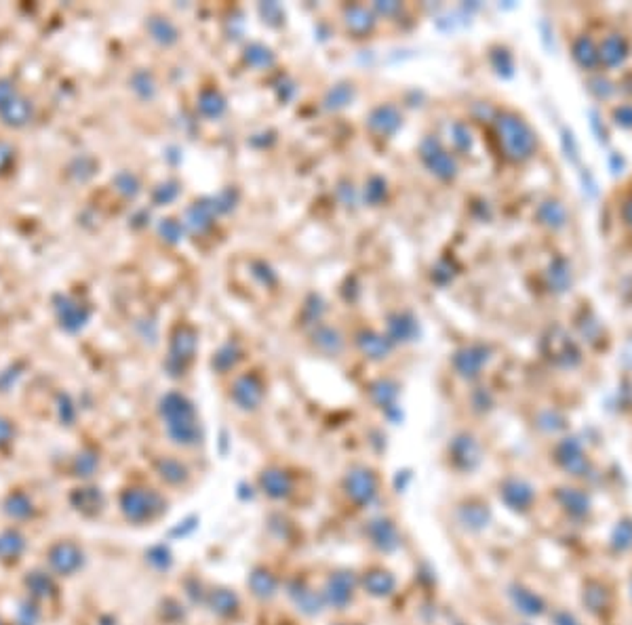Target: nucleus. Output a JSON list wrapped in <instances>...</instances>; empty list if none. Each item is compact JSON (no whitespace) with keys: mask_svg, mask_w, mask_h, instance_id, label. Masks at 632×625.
<instances>
[{"mask_svg":"<svg viewBox=\"0 0 632 625\" xmlns=\"http://www.w3.org/2000/svg\"><path fill=\"white\" fill-rule=\"evenodd\" d=\"M369 537L373 539V543L384 550V552H392L399 547V533L394 528V524L390 520H373L369 524Z\"/></svg>","mask_w":632,"mask_h":625,"instance_id":"5","label":"nucleus"},{"mask_svg":"<svg viewBox=\"0 0 632 625\" xmlns=\"http://www.w3.org/2000/svg\"><path fill=\"white\" fill-rule=\"evenodd\" d=\"M500 129L504 135H510V137H504V141H506V148L512 152V156H529V152L533 150V137L523 122L508 118L504 120V124H500Z\"/></svg>","mask_w":632,"mask_h":625,"instance_id":"2","label":"nucleus"},{"mask_svg":"<svg viewBox=\"0 0 632 625\" xmlns=\"http://www.w3.org/2000/svg\"><path fill=\"white\" fill-rule=\"evenodd\" d=\"M160 503L157 495L152 493H142V491H131L122 497V512L127 514L129 520L144 522L152 520L157 514H160Z\"/></svg>","mask_w":632,"mask_h":625,"instance_id":"1","label":"nucleus"},{"mask_svg":"<svg viewBox=\"0 0 632 625\" xmlns=\"http://www.w3.org/2000/svg\"><path fill=\"white\" fill-rule=\"evenodd\" d=\"M599 57L607 63V65H618L624 61L626 57V43L618 36V34H611L609 38H605L603 47H601V53Z\"/></svg>","mask_w":632,"mask_h":625,"instance_id":"7","label":"nucleus"},{"mask_svg":"<svg viewBox=\"0 0 632 625\" xmlns=\"http://www.w3.org/2000/svg\"><path fill=\"white\" fill-rule=\"evenodd\" d=\"M624 219L628 221V225H632V201H628L624 207Z\"/></svg>","mask_w":632,"mask_h":625,"instance_id":"17","label":"nucleus"},{"mask_svg":"<svg viewBox=\"0 0 632 625\" xmlns=\"http://www.w3.org/2000/svg\"><path fill=\"white\" fill-rule=\"evenodd\" d=\"M297 604L302 611H308V613H318V609H320V600L312 589H302L297 594Z\"/></svg>","mask_w":632,"mask_h":625,"instance_id":"15","label":"nucleus"},{"mask_svg":"<svg viewBox=\"0 0 632 625\" xmlns=\"http://www.w3.org/2000/svg\"><path fill=\"white\" fill-rule=\"evenodd\" d=\"M616 118H618V124L632 127V105H622L620 109H616Z\"/></svg>","mask_w":632,"mask_h":625,"instance_id":"16","label":"nucleus"},{"mask_svg":"<svg viewBox=\"0 0 632 625\" xmlns=\"http://www.w3.org/2000/svg\"><path fill=\"white\" fill-rule=\"evenodd\" d=\"M515 598H517V604H519L521 611H525L529 615L542 613V602L533 594H529L525 589H519V592H515Z\"/></svg>","mask_w":632,"mask_h":625,"instance_id":"14","label":"nucleus"},{"mask_svg":"<svg viewBox=\"0 0 632 625\" xmlns=\"http://www.w3.org/2000/svg\"><path fill=\"white\" fill-rule=\"evenodd\" d=\"M377 493V484H375V478L369 474V471H354L348 476V495L361 503V506H367L373 501Z\"/></svg>","mask_w":632,"mask_h":625,"instance_id":"3","label":"nucleus"},{"mask_svg":"<svg viewBox=\"0 0 632 625\" xmlns=\"http://www.w3.org/2000/svg\"><path fill=\"white\" fill-rule=\"evenodd\" d=\"M236 607H238V598L232 592L219 589L213 594V611H217L219 615H230L236 611Z\"/></svg>","mask_w":632,"mask_h":625,"instance_id":"12","label":"nucleus"},{"mask_svg":"<svg viewBox=\"0 0 632 625\" xmlns=\"http://www.w3.org/2000/svg\"><path fill=\"white\" fill-rule=\"evenodd\" d=\"M512 495H515V499L508 501V506H512V510H525L527 506L531 503V499H533L531 488L525 486L523 482H512V484H508L504 488V499L506 497H512Z\"/></svg>","mask_w":632,"mask_h":625,"instance_id":"10","label":"nucleus"},{"mask_svg":"<svg viewBox=\"0 0 632 625\" xmlns=\"http://www.w3.org/2000/svg\"><path fill=\"white\" fill-rule=\"evenodd\" d=\"M249 585L253 589L256 596L260 598H272L274 592H276V579L265 571H256L249 579Z\"/></svg>","mask_w":632,"mask_h":625,"instance_id":"11","label":"nucleus"},{"mask_svg":"<svg viewBox=\"0 0 632 625\" xmlns=\"http://www.w3.org/2000/svg\"><path fill=\"white\" fill-rule=\"evenodd\" d=\"M365 589L371 596H388L394 589V577L386 571H371L365 577Z\"/></svg>","mask_w":632,"mask_h":625,"instance_id":"8","label":"nucleus"},{"mask_svg":"<svg viewBox=\"0 0 632 625\" xmlns=\"http://www.w3.org/2000/svg\"><path fill=\"white\" fill-rule=\"evenodd\" d=\"M51 562L59 573H72L83 565V556L74 545H57L53 550Z\"/></svg>","mask_w":632,"mask_h":625,"instance_id":"6","label":"nucleus"},{"mask_svg":"<svg viewBox=\"0 0 632 625\" xmlns=\"http://www.w3.org/2000/svg\"><path fill=\"white\" fill-rule=\"evenodd\" d=\"M574 55H576V59L579 61V65H584V68H592L599 61V53L594 49V45L590 43V38L578 41V45L574 49Z\"/></svg>","mask_w":632,"mask_h":625,"instance_id":"13","label":"nucleus"},{"mask_svg":"<svg viewBox=\"0 0 632 625\" xmlns=\"http://www.w3.org/2000/svg\"><path fill=\"white\" fill-rule=\"evenodd\" d=\"M352 589H354V579L348 573L333 575L327 583V600L333 607H346L352 598Z\"/></svg>","mask_w":632,"mask_h":625,"instance_id":"4","label":"nucleus"},{"mask_svg":"<svg viewBox=\"0 0 632 625\" xmlns=\"http://www.w3.org/2000/svg\"><path fill=\"white\" fill-rule=\"evenodd\" d=\"M263 488L270 497H285L291 488V482L287 476H283L280 471H268L262 478Z\"/></svg>","mask_w":632,"mask_h":625,"instance_id":"9","label":"nucleus"}]
</instances>
